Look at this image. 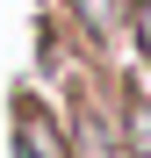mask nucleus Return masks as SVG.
<instances>
[{
	"mask_svg": "<svg viewBox=\"0 0 151 158\" xmlns=\"http://www.w3.org/2000/svg\"><path fill=\"white\" fill-rule=\"evenodd\" d=\"M137 36H144V50H151V0H144V15H137Z\"/></svg>",
	"mask_w": 151,
	"mask_h": 158,
	"instance_id": "obj_2",
	"label": "nucleus"
},
{
	"mask_svg": "<svg viewBox=\"0 0 151 158\" xmlns=\"http://www.w3.org/2000/svg\"><path fill=\"white\" fill-rule=\"evenodd\" d=\"M79 15L94 22V29H108V22H115V0H79Z\"/></svg>",
	"mask_w": 151,
	"mask_h": 158,
	"instance_id": "obj_1",
	"label": "nucleus"
}]
</instances>
